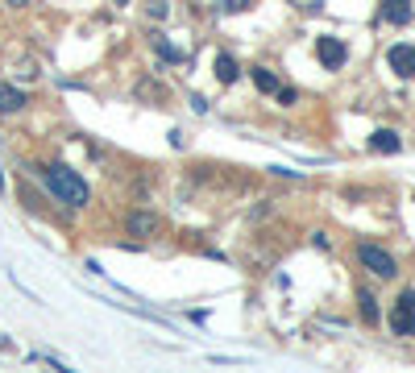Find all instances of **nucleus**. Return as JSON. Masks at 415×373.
<instances>
[{
  "label": "nucleus",
  "mask_w": 415,
  "mask_h": 373,
  "mask_svg": "<svg viewBox=\"0 0 415 373\" xmlns=\"http://www.w3.org/2000/svg\"><path fill=\"white\" fill-rule=\"evenodd\" d=\"M46 187L67 203V208H83L87 199H91V187L83 183V174L79 170H71V166H62V162H54V166H46Z\"/></svg>",
  "instance_id": "nucleus-1"
},
{
  "label": "nucleus",
  "mask_w": 415,
  "mask_h": 373,
  "mask_svg": "<svg viewBox=\"0 0 415 373\" xmlns=\"http://www.w3.org/2000/svg\"><path fill=\"white\" fill-rule=\"evenodd\" d=\"M357 257H362V266H366L370 274H378V278H395V274H399L395 257H391L387 249H378V245H357Z\"/></svg>",
  "instance_id": "nucleus-2"
},
{
  "label": "nucleus",
  "mask_w": 415,
  "mask_h": 373,
  "mask_svg": "<svg viewBox=\"0 0 415 373\" xmlns=\"http://www.w3.org/2000/svg\"><path fill=\"white\" fill-rule=\"evenodd\" d=\"M391 328L399 336H415V291H403L399 303L391 307Z\"/></svg>",
  "instance_id": "nucleus-3"
},
{
  "label": "nucleus",
  "mask_w": 415,
  "mask_h": 373,
  "mask_svg": "<svg viewBox=\"0 0 415 373\" xmlns=\"http://www.w3.org/2000/svg\"><path fill=\"white\" fill-rule=\"evenodd\" d=\"M316 58H320L328 71H337V66H345L349 50H345V42H341V37H316Z\"/></svg>",
  "instance_id": "nucleus-4"
},
{
  "label": "nucleus",
  "mask_w": 415,
  "mask_h": 373,
  "mask_svg": "<svg viewBox=\"0 0 415 373\" xmlns=\"http://www.w3.org/2000/svg\"><path fill=\"white\" fill-rule=\"evenodd\" d=\"M387 62H391V71H395V75H403V79H412V75H415V46H407V42H399V46H391V54H387Z\"/></svg>",
  "instance_id": "nucleus-5"
},
{
  "label": "nucleus",
  "mask_w": 415,
  "mask_h": 373,
  "mask_svg": "<svg viewBox=\"0 0 415 373\" xmlns=\"http://www.w3.org/2000/svg\"><path fill=\"white\" fill-rule=\"evenodd\" d=\"M125 228H129L133 237H154V233L162 228V220H158L154 212H129V220H125Z\"/></svg>",
  "instance_id": "nucleus-6"
},
{
  "label": "nucleus",
  "mask_w": 415,
  "mask_h": 373,
  "mask_svg": "<svg viewBox=\"0 0 415 373\" xmlns=\"http://www.w3.org/2000/svg\"><path fill=\"white\" fill-rule=\"evenodd\" d=\"M382 21L407 25V21H412V0H382Z\"/></svg>",
  "instance_id": "nucleus-7"
},
{
  "label": "nucleus",
  "mask_w": 415,
  "mask_h": 373,
  "mask_svg": "<svg viewBox=\"0 0 415 373\" xmlns=\"http://www.w3.org/2000/svg\"><path fill=\"white\" fill-rule=\"evenodd\" d=\"M29 100H25V91L21 87H12V83H0V112H21Z\"/></svg>",
  "instance_id": "nucleus-8"
},
{
  "label": "nucleus",
  "mask_w": 415,
  "mask_h": 373,
  "mask_svg": "<svg viewBox=\"0 0 415 373\" xmlns=\"http://www.w3.org/2000/svg\"><path fill=\"white\" fill-rule=\"evenodd\" d=\"M399 133H391V129H378V133H370V149H378V154H399Z\"/></svg>",
  "instance_id": "nucleus-9"
},
{
  "label": "nucleus",
  "mask_w": 415,
  "mask_h": 373,
  "mask_svg": "<svg viewBox=\"0 0 415 373\" xmlns=\"http://www.w3.org/2000/svg\"><path fill=\"white\" fill-rule=\"evenodd\" d=\"M237 75H241L237 58H233V54H216V79H220V83H237Z\"/></svg>",
  "instance_id": "nucleus-10"
},
{
  "label": "nucleus",
  "mask_w": 415,
  "mask_h": 373,
  "mask_svg": "<svg viewBox=\"0 0 415 373\" xmlns=\"http://www.w3.org/2000/svg\"><path fill=\"white\" fill-rule=\"evenodd\" d=\"M249 75H254L258 91H279V75H274V71H266V66H254Z\"/></svg>",
  "instance_id": "nucleus-11"
},
{
  "label": "nucleus",
  "mask_w": 415,
  "mask_h": 373,
  "mask_svg": "<svg viewBox=\"0 0 415 373\" xmlns=\"http://www.w3.org/2000/svg\"><path fill=\"white\" fill-rule=\"evenodd\" d=\"M357 303H362V320H366V324H378V299H374L370 291H362Z\"/></svg>",
  "instance_id": "nucleus-12"
},
{
  "label": "nucleus",
  "mask_w": 415,
  "mask_h": 373,
  "mask_svg": "<svg viewBox=\"0 0 415 373\" xmlns=\"http://www.w3.org/2000/svg\"><path fill=\"white\" fill-rule=\"evenodd\" d=\"M158 54H162V58H170V62H183V50H179V46H170V42H162V37H158Z\"/></svg>",
  "instance_id": "nucleus-13"
},
{
  "label": "nucleus",
  "mask_w": 415,
  "mask_h": 373,
  "mask_svg": "<svg viewBox=\"0 0 415 373\" xmlns=\"http://www.w3.org/2000/svg\"><path fill=\"white\" fill-rule=\"evenodd\" d=\"M249 4H254V0H216V8H220V12H245Z\"/></svg>",
  "instance_id": "nucleus-14"
},
{
  "label": "nucleus",
  "mask_w": 415,
  "mask_h": 373,
  "mask_svg": "<svg viewBox=\"0 0 415 373\" xmlns=\"http://www.w3.org/2000/svg\"><path fill=\"white\" fill-rule=\"evenodd\" d=\"M145 12L162 21V17H166V0H145Z\"/></svg>",
  "instance_id": "nucleus-15"
},
{
  "label": "nucleus",
  "mask_w": 415,
  "mask_h": 373,
  "mask_svg": "<svg viewBox=\"0 0 415 373\" xmlns=\"http://www.w3.org/2000/svg\"><path fill=\"white\" fill-rule=\"evenodd\" d=\"M279 104H295V87H279Z\"/></svg>",
  "instance_id": "nucleus-16"
},
{
  "label": "nucleus",
  "mask_w": 415,
  "mask_h": 373,
  "mask_svg": "<svg viewBox=\"0 0 415 373\" xmlns=\"http://www.w3.org/2000/svg\"><path fill=\"white\" fill-rule=\"evenodd\" d=\"M8 4H12V8H25V4H29V0H8Z\"/></svg>",
  "instance_id": "nucleus-17"
},
{
  "label": "nucleus",
  "mask_w": 415,
  "mask_h": 373,
  "mask_svg": "<svg viewBox=\"0 0 415 373\" xmlns=\"http://www.w3.org/2000/svg\"><path fill=\"white\" fill-rule=\"evenodd\" d=\"M0 191H4V170H0Z\"/></svg>",
  "instance_id": "nucleus-18"
}]
</instances>
